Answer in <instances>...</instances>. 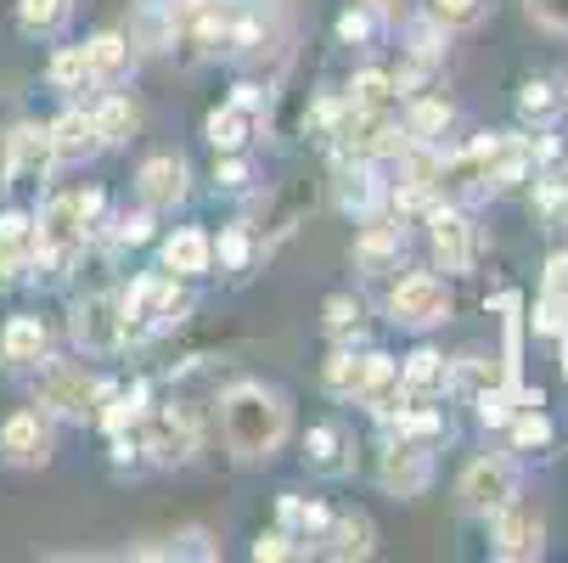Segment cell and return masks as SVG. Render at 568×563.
<instances>
[{"label": "cell", "instance_id": "1", "mask_svg": "<svg viewBox=\"0 0 568 563\" xmlns=\"http://www.w3.org/2000/svg\"><path fill=\"white\" fill-rule=\"evenodd\" d=\"M220 412H225V440L242 462H260L282 445L287 434V406H282V394H271L265 383H236L225 400H220Z\"/></svg>", "mask_w": 568, "mask_h": 563}, {"label": "cell", "instance_id": "2", "mask_svg": "<svg viewBox=\"0 0 568 563\" xmlns=\"http://www.w3.org/2000/svg\"><path fill=\"white\" fill-rule=\"evenodd\" d=\"M327 383L344 400H366V406L388 412L394 394H399V366H394V355H377V350L372 355H333L327 361Z\"/></svg>", "mask_w": 568, "mask_h": 563}, {"label": "cell", "instance_id": "3", "mask_svg": "<svg viewBox=\"0 0 568 563\" xmlns=\"http://www.w3.org/2000/svg\"><path fill=\"white\" fill-rule=\"evenodd\" d=\"M124 304V339H152V333H164L170 321L186 310V299L175 293V277H135L130 293H119Z\"/></svg>", "mask_w": 568, "mask_h": 563}, {"label": "cell", "instance_id": "4", "mask_svg": "<svg viewBox=\"0 0 568 563\" xmlns=\"http://www.w3.org/2000/svg\"><path fill=\"white\" fill-rule=\"evenodd\" d=\"M34 400L40 406H51L57 418H97V400H102V383L97 378H85L79 366H68V361H45L40 372H34Z\"/></svg>", "mask_w": 568, "mask_h": 563}, {"label": "cell", "instance_id": "5", "mask_svg": "<svg viewBox=\"0 0 568 563\" xmlns=\"http://www.w3.org/2000/svg\"><path fill=\"white\" fill-rule=\"evenodd\" d=\"M513 496H518V473H513L507 456H478V462H467V473H462V507H467V513L490 519V513L507 507Z\"/></svg>", "mask_w": 568, "mask_h": 563}, {"label": "cell", "instance_id": "6", "mask_svg": "<svg viewBox=\"0 0 568 563\" xmlns=\"http://www.w3.org/2000/svg\"><path fill=\"white\" fill-rule=\"evenodd\" d=\"M73 339L85 350H97V355L119 350L124 344V304H119V293H97V299L79 304L73 310Z\"/></svg>", "mask_w": 568, "mask_h": 563}, {"label": "cell", "instance_id": "7", "mask_svg": "<svg viewBox=\"0 0 568 563\" xmlns=\"http://www.w3.org/2000/svg\"><path fill=\"white\" fill-rule=\"evenodd\" d=\"M388 310H394V321H412V328H428V321H445L450 315V293H445V282L439 277H405L394 293H388Z\"/></svg>", "mask_w": 568, "mask_h": 563}, {"label": "cell", "instance_id": "8", "mask_svg": "<svg viewBox=\"0 0 568 563\" xmlns=\"http://www.w3.org/2000/svg\"><path fill=\"white\" fill-rule=\"evenodd\" d=\"M146 451L158 462H192L197 456V412H186V406L158 412L146 429Z\"/></svg>", "mask_w": 568, "mask_h": 563}, {"label": "cell", "instance_id": "9", "mask_svg": "<svg viewBox=\"0 0 568 563\" xmlns=\"http://www.w3.org/2000/svg\"><path fill=\"white\" fill-rule=\"evenodd\" d=\"M34 237H40V260L73 254V243L85 237V220H79L73 198H51V203L40 209V220H34Z\"/></svg>", "mask_w": 568, "mask_h": 563}, {"label": "cell", "instance_id": "10", "mask_svg": "<svg viewBox=\"0 0 568 563\" xmlns=\"http://www.w3.org/2000/svg\"><path fill=\"white\" fill-rule=\"evenodd\" d=\"M29 265H40V237H34V220L12 209L0 220V282H18Z\"/></svg>", "mask_w": 568, "mask_h": 563}, {"label": "cell", "instance_id": "11", "mask_svg": "<svg viewBox=\"0 0 568 563\" xmlns=\"http://www.w3.org/2000/svg\"><path fill=\"white\" fill-rule=\"evenodd\" d=\"M496 519V557H540V519L535 513H524L518 502H507V507H496L490 513Z\"/></svg>", "mask_w": 568, "mask_h": 563}, {"label": "cell", "instance_id": "12", "mask_svg": "<svg viewBox=\"0 0 568 563\" xmlns=\"http://www.w3.org/2000/svg\"><path fill=\"white\" fill-rule=\"evenodd\" d=\"M428 479H434V462H428V451H417V445H388V456H383V485L394 491V496H423L428 491Z\"/></svg>", "mask_w": 568, "mask_h": 563}, {"label": "cell", "instance_id": "13", "mask_svg": "<svg viewBox=\"0 0 568 563\" xmlns=\"http://www.w3.org/2000/svg\"><path fill=\"white\" fill-rule=\"evenodd\" d=\"M135 187H141V198L152 209H175L186 198V164H181V158H170V152H158V158H146V164H141Z\"/></svg>", "mask_w": 568, "mask_h": 563}, {"label": "cell", "instance_id": "14", "mask_svg": "<svg viewBox=\"0 0 568 563\" xmlns=\"http://www.w3.org/2000/svg\"><path fill=\"white\" fill-rule=\"evenodd\" d=\"M434 254H439V265L445 271H467L473 265V225H467V214L462 209H434Z\"/></svg>", "mask_w": 568, "mask_h": 563}, {"label": "cell", "instance_id": "15", "mask_svg": "<svg viewBox=\"0 0 568 563\" xmlns=\"http://www.w3.org/2000/svg\"><path fill=\"white\" fill-rule=\"evenodd\" d=\"M57 164V147H51V130L40 124H23L12 130V181H45Z\"/></svg>", "mask_w": 568, "mask_h": 563}, {"label": "cell", "instance_id": "16", "mask_svg": "<svg viewBox=\"0 0 568 563\" xmlns=\"http://www.w3.org/2000/svg\"><path fill=\"white\" fill-rule=\"evenodd\" d=\"M568 321V254H557L546 265V282H540V304H535V328L540 333H562Z\"/></svg>", "mask_w": 568, "mask_h": 563}, {"label": "cell", "instance_id": "17", "mask_svg": "<svg viewBox=\"0 0 568 563\" xmlns=\"http://www.w3.org/2000/svg\"><path fill=\"white\" fill-rule=\"evenodd\" d=\"M0 451H7V462H18V468L45 462V429H40V418L34 412L7 418V429H0Z\"/></svg>", "mask_w": 568, "mask_h": 563}, {"label": "cell", "instance_id": "18", "mask_svg": "<svg viewBox=\"0 0 568 563\" xmlns=\"http://www.w3.org/2000/svg\"><path fill=\"white\" fill-rule=\"evenodd\" d=\"M51 147H57V158L62 164H73V158H91L97 147H102V135H97V119L91 113H62L57 124H51Z\"/></svg>", "mask_w": 568, "mask_h": 563}, {"label": "cell", "instance_id": "19", "mask_svg": "<svg viewBox=\"0 0 568 563\" xmlns=\"http://www.w3.org/2000/svg\"><path fill=\"white\" fill-rule=\"evenodd\" d=\"M0 355H7L12 366H34L45 361V328L34 315H12L7 321V333H0Z\"/></svg>", "mask_w": 568, "mask_h": 563}, {"label": "cell", "instance_id": "20", "mask_svg": "<svg viewBox=\"0 0 568 563\" xmlns=\"http://www.w3.org/2000/svg\"><path fill=\"white\" fill-rule=\"evenodd\" d=\"M209 260H214V249H209L203 231H175L170 243H164V271L170 277H203Z\"/></svg>", "mask_w": 568, "mask_h": 563}, {"label": "cell", "instance_id": "21", "mask_svg": "<svg viewBox=\"0 0 568 563\" xmlns=\"http://www.w3.org/2000/svg\"><path fill=\"white\" fill-rule=\"evenodd\" d=\"M175 7H158V0H146L141 7V18H135V34H130V46H141V51H164V46H175Z\"/></svg>", "mask_w": 568, "mask_h": 563}, {"label": "cell", "instance_id": "22", "mask_svg": "<svg viewBox=\"0 0 568 563\" xmlns=\"http://www.w3.org/2000/svg\"><path fill=\"white\" fill-rule=\"evenodd\" d=\"M327 557H366L372 552V524L366 519H327Z\"/></svg>", "mask_w": 568, "mask_h": 563}, {"label": "cell", "instance_id": "23", "mask_svg": "<svg viewBox=\"0 0 568 563\" xmlns=\"http://www.w3.org/2000/svg\"><path fill=\"white\" fill-rule=\"evenodd\" d=\"M394 97H399V86H394L388 73H377V68L355 73V86H349V102H355L361 113H388V108H394Z\"/></svg>", "mask_w": 568, "mask_h": 563}, {"label": "cell", "instance_id": "24", "mask_svg": "<svg viewBox=\"0 0 568 563\" xmlns=\"http://www.w3.org/2000/svg\"><path fill=\"white\" fill-rule=\"evenodd\" d=\"M450 372H445V355L439 350H417L412 361H405L399 372V389H412V394H428V389H445Z\"/></svg>", "mask_w": 568, "mask_h": 563}, {"label": "cell", "instance_id": "25", "mask_svg": "<svg viewBox=\"0 0 568 563\" xmlns=\"http://www.w3.org/2000/svg\"><path fill=\"white\" fill-rule=\"evenodd\" d=\"M304 462H310L315 473H344V468H349V456H344V434H338V429H310V440H304Z\"/></svg>", "mask_w": 568, "mask_h": 563}, {"label": "cell", "instance_id": "26", "mask_svg": "<svg viewBox=\"0 0 568 563\" xmlns=\"http://www.w3.org/2000/svg\"><path fill=\"white\" fill-rule=\"evenodd\" d=\"M248 130H254V113H248V108H236V102L209 113V141H214V147H225V152L248 141Z\"/></svg>", "mask_w": 568, "mask_h": 563}, {"label": "cell", "instance_id": "27", "mask_svg": "<svg viewBox=\"0 0 568 563\" xmlns=\"http://www.w3.org/2000/svg\"><path fill=\"white\" fill-rule=\"evenodd\" d=\"M91 57H85V46H62L57 57H51V86H62V91H85L91 86Z\"/></svg>", "mask_w": 568, "mask_h": 563}, {"label": "cell", "instance_id": "28", "mask_svg": "<svg viewBox=\"0 0 568 563\" xmlns=\"http://www.w3.org/2000/svg\"><path fill=\"white\" fill-rule=\"evenodd\" d=\"M507 423H513L518 451H529V445H546V440H551V418L540 412V400H518V412H513Z\"/></svg>", "mask_w": 568, "mask_h": 563}, {"label": "cell", "instance_id": "29", "mask_svg": "<svg viewBox=\"0 0 568 563\" xmlns=\"http://www.w3.org/2000/svg\"><path fill=\"white\" fill-rule=\"evenodd\" d=\"M23 34H57L68 23V0H18Z\"/></svg>", "mask_w": 568, "mask_h": 563}, {"label": "cell", "instance_id": "30", "mask_svg": "<svg viewBox=\"0 0 568 563\" xmlns=\"http://www.w3.org/2000/svg\"><path fill=\"white\" fill-rule=\"evenodd\" d=\"M91 119H97V135H102V147H108V141H124V135H130V124H135V108H130L124 97H108L102 108H91Z\"/></svg>", "mask_w": 568, "mask_h": 563}, {"label": "cell", "instance_id": "31", "mask_svg": "<svg viewBox=\"0 0 568 563\" xmlns=\"http://www.w3.org/2000/svg\"><path fill=\"white\" fill-rule=\"evenodd\" d=\"M85 57H91V73H119L124 62H130V40L124 34H97L91 46H85Z\"/></svg>", "mask_w": 568, "mask_h": 563}, {"label": "cell", "instance_id": "32", "mask_svg": "<svg viewBox=\"0 0 568 563\" xmlns=\"http://www.w3.org/2000/svg\"><path fill=\"white\" fill-rule=\"evenodd\" d=\"M399 254V231L394 225H372L361 243H355V260L361 265H383V260H394Z\"/></svg>", "mask_w": 568, "mask_h": 563}, {"label": "cell", "instance_id": "33", "mask_svg": "<svg viewBox=\"0 0 568 563\" xmlns=\"http://www.w3.org/2000/svg\"><path fill=\"white\" fill-rule=\"evenodd\" d=\"M445 119H450V113H445V102H434V97H428V102H417V108H412V119H405V135H412V141H434V135L445 130Z\"/></svg>", "mask_w": 568, "mask_h": 563}, {"label": "cell", "instance_id": "34", "mask_svg": "<svg viewBox=\"0 0 568 563\" xmlns=\"http://www.w3.org/2000/svg\"><path fill=\"white\" fill-rule=\"evenodd\" d=\"M513 406H518L513 383H507V389H484V394H478V423H490V429H507Z\"/></svg>", "mask_w": 568, "mask_h": 563}, {"label": "cell", "instance_id": "35", "mask_svg": "<svg viewBox=\"0 0 568 563\" xmlns=\"http://www.w3.org/2000/svg\"><path fill=\"white\" fill-rule=\"evenodd\" d=\"M383 423H388V429H399V440L439 434V412H399V406H388V412H383Z\"/></svg>", "mask_w": 568, "mask_h": 563}, {"label": "cell", "instance_id": "36", "mask_svg": "<svg viewBox=\"0 0 568 563\" xmlns=\"http://www.w3.org/2000/svg\"><path fill=\"white\" fill-rule=\"evenodd\" d=\"M355 328H361V304H355L349 293H333V299H327V333H333V339H349Z\"/></svg>", "mask_w": 568, "mask_h": 563}, {"label": "cell", "instance_id": "37", "mask_svg": "<svg viewBox=\"0 0 568 563\" xmlns=\"http://www.w3.org/2000/svg\"><path fill=\"white\" fill-rule=\"evenodd\" d=\"M282 519L287 524H304V530H327V507L298 502V496H282Z\"/></svg>", "mask_w": 568, "mask_h": 563}, {"label": "cell", "instance_id": "38", "mask_svg": "<svg viewBox=\"0 0 568 563\" xmlns=\"http://www.w3.org/2000/svg\"><path fill=\"white\" fill-rule=\"evenodd\" d=\"M478 7H484V0H434V23H445V29L473 23V18H478Z\"/></svg>", "mask_w": 568, "mask_h": 563}, {"label": "cell", "instance_id": "39", "mask_svg": "<svg viewBox=\"0 0 568 563\" xmlns=\"http://www.w3.org/2000/svg\"><path fill=\"white\" fill-rule=\"evenodd\" d=\"M372 198H377V187H372V175H366V170L344 175V209H372Z\"/></svg>", "mask_w": 568, "mask_h": 563}, {"label": "cell", "instance_id": "40", "mask_svg": "<svg viewBox=\"0 0 568 563\" xmlns=\"http://www.w3.org/2000/svg\"><path fill=\"white\" fill-rule=\"evenodd\" d=\"M518 108H524L529 119H551V108H557V91H551V86H529V91L518 97Z\"/></svg>", "mask_w": 568, "mask_h": 563}, {"label": "cell", "instance_id": "41", "mask_svg": "<svg viewBox=\"0 0 568 563\" xmlns=\"http://www.w3.org/2000/svg\"><path fill=\"white\" fill-rule=\"evenodd\" d=\"M220 265H231V271L248 265V237H242V231H225L220 237Z\"/></svg>", "mask_w": 568, "mask_h": 563}, {"label": "cell", "instance_id": "42", "mask_svg": "<svg viewBox=\"0 0 568 563\" xmlns=\"http://www.w3.org/2000/svg\"><path fill=\"white\" fill-rule=\"evenodd\" d=\"M254 557H260V563H265V557H293V535H282V530L260 535V541H254Z\"/></svg>", "mask_w": 568, "mask_h": 563}, {"label": "cell", "instance_id": "43", "mask_svg": "<svg viewBox=\"0 0 568 563\" xmlns=\"http://www.w3.org/2000/svg\"><path fill=\"white\" fill-rule=\"evenodd\" d=\"M529 12L551 29H568V0H529Z\"/></svg>", "mask_w": 568, "mask_h": 563}, {"label": "cell", "instance_id": "44", "mask_svg": "<svg viewBox=\"0 0 568 563\" xmlns=\"http://www.w3.org/2000/svg\"><path fill=\"white\" fill-rule=\"evenodd\" d=\"M113 237H119V243H146V237H152V220H146V214H130V220L113 225Z\"/></svg>", "mask_w": 568, "mask_h": 563}, {"label": "cell", "instance_id": "45", "mask_svg": "<svg viewBox=\"0 0 568 563\" xmlns=\"http://www.w3.org/2000/svg\"><path fill=\"white\" fill-rule=\"evenodd\" d=\"M366 34H372V18H366V12H344V18H338V40L355 46V40H366Z\"/></svg>", "mask_w": 568, "mask_h": 563}, {"label": "cell", "instance_id": "46", "mask_svg": "<svg viewBox=\"0 0 568 563\" xmlns=\"http://www.w3.org/2000/svg\"><path fill=\"white\" fill-rule=\"evenodd\" d=\"M73 209H79V220L91 225V220L102 214V192H79V198H73Z\"/></svg>", "mask_w": 568, "mask_h": 563}, {"label": "cell", "instance_id": "47", "mask_svg": "<svg viewBox=\"0 0 568 563\" xmlns=\"http://www.w3.org/2000/svg\"><path fill=\"white\" fill-rule=\"evenodd\" d=\"M220 187L225 192H242V187H248V170H242V164H220Z\"/></svg>", "mask_w": 568, "mask_h": 563}, {"label": "cell", "instance_id": "48", "mask_svg": "<svg viewBox=\"0 0 568 563\" xmlns=\"http://www.w3.org/2000/svg\"><path fill=\"white\" fill-rule=\"evenodd\" d=\"M0 187H12V135L0 130Z\"/></svg>", "mask_w": 568, "mask_h": 563}, {"label": "cell", "instance_id": "49", "mask_svg": "<svg viewBox=\"0 0 568 563\" xmlns=\"http://www.w3.org/2000/svg\"><path fill=\"white\" fill-rule=\"evenodd\" d=\"M231 102H236V108H248V113H260V102H265V97H260V86H236V97H231Z\"/></svg>", "mask_w": 568, "mask_h": 563}, {"label": "cell", "instance_id": "50", "mask_svg": "<svg viewBox=\"0 0 568 563\" xmlns=\"http://www.w3.org/2000/svg\"><path fill=\"white\" fill-rule=\"evenodd\" d=\"M366 7H372L377 18H394V12H399V0H366Z\"/></svg>", "mask_w": 568, "mask_h": 563}, {"label": "cell", "instance_id": "51", "mask_svg": "<svg viewBox=\"0 0 568 563\" xmlns=\"http://www.w3.org/2000/svg\"><path fill=\"white\" fill-rule=\"evenodd\" d=\"M562 378H568V321H562Z\"/></svg>", "mask_w": 568, "mask_h": 563}]
</instances>
